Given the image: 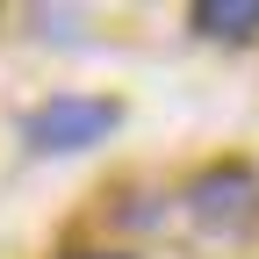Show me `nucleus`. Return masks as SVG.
I'll use <instances>...</instances> for the list:
<instances>
[{
  "mask_svg": "<svg viewBox=\"0 0 259 259\" xmlns=\"http://www.w3.org/2000/svg\"><path fill=\"white\" fill-rule=\"evenodd\" d=\"M115 122H122V108L101 101V94H51V101L22 122V137L36 151H87V144H101Z\"/></svg>",
  "mask_w": 259,
  "mask_h": 259,
  "instance_id": "f257e3e1",
  "label": "nucleus"
},
{
  "mask_svg": "<svg viewBox=\"0 0 259 259\" xmlns=\"http://www.w3.org/2000/svg\"><path fill=\"white\" fill-rule=\"evenodd\" d=\"M187 209L202 231H223V238H238L259 223V173L252 166H209L202 180L187 187Z\"/></svg>",
  "mask_w": 259,
  "mask_h": 259,
  "instance_id": "f03ea898",
  "label": "nucleus"
},
{
  "mask_svg": "<svg viewBox=\"0 0 259 259\" xmlns=\"http://www.w3.org/2000/svg\"><path fill=\"white\" fill-rule=\"evenodd\" d=\"M194 22H202V36H231V44H245V36H259V0H202Z\"/></svg>",
  "mask_w": 259,
  "mask_h": 259,
  "instance_id": "7ed1b4c3",
  "label": "nucleus"
},
{
  "mask_svg": "<svg viewBox=\"0 0 259 259\" xmlns=\"http://www.w3.org/2000/svg\"><path fill=\"white\" fill-rule=\"evenodd\" d=\"M65 259H130V252H65Z\"/></svg>",
  "mask_w": 259,
  "mask_h": 259,
  "instance_id": "20e7f679",
  "label": "nucleus"
}]
</instances>
